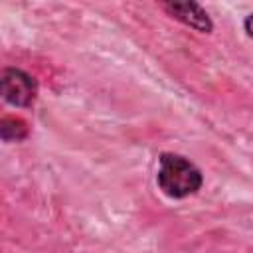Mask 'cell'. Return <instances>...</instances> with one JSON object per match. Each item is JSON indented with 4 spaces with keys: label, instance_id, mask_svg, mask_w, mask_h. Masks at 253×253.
Instances as JSON below:
<instances>
[{
    "label": "cell",
    "instance_id": "cell-1",
    "mask_svg": "<svg viewBox=\"0 0 253 253\" xmlns=\"http://www.w3.org/2000/svg\"><path fill=\"white\" fill-rule=\"evenodd\" d=\"M202 172L188 158L174 152H164L160 156L156 184L168 198L182 200L186 196H192L202 188Z\"/></svg>",
    "mask_w": 253,
    "mask_h": 253
},
{
    "label": "cell",
    "instance_id": "cell-2",
    "mask_svg": "<svg viewBox=\"0 0 253 253\" xmlns=\"http://www.w3.org/2000/svg\"><path fill=\"white\" fill-rule=\"evenodd\" d=\"M0 93L4 101L14 107H32L38 97V81L18 67H4L0 75Z\"/></svg>",
    "mask_w": 253,
    "mask_h": 253
},
{
    "label": "cell",
    "instance_id": "cell-3",
    "mask_svg": "<svg viewBox=\"0 0 253 253\" xmlns=\"http://www.w3.org/2000/svg\"><path fill=\"white\" fill-rule=\"evenodd\" d=\"M160 6L172 18H176L178 22H182V24H186V26L198 30V32L210 34L213 30V22L210 20L208 12L196 2H164Z\"/></svg>",
    "mask_w": 253,
    "mask_h": 253
},
{
    "label": "cell",
    "instance_id": "cell-4",
    "mask_svg": "<svg viewBox=\"0 0 253 253\" xmlns=\"http://www.w3.org/2000/svg\"><path fill=\"white\" fill-rule=\"evenodd\" d=\"M0 136L6 142L24 140L28 136V125L20 117H2L0 121Z\"/></svg>",
    "mask_w": 253,
    "mask_h": 253
},
{
    "label": "cell",
    "instance_id": "cell-5",
    "mask_svg": "<svg viewBox=\"0 0 253 253\" xmlns=\"http://www.w3.org/2000/svg\"><path fill=\"white\" fill-rule=\"evenodd\" d=\"M243 28H245L247 36H251V38H253V14H249V16L245 18V22H243Z\"/></svg>",
    "mask_w": 253,
    "mask_h": 253
}]
</instances>
